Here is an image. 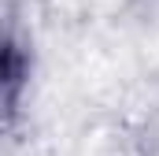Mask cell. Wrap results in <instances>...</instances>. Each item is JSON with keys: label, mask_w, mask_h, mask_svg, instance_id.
<instances>
[{"label": "cell", "mask_w": 159, "mask_h": 156, "mask_svg": "<svg viewBox=\"0 0 159 156\" xmlns=\"http://www.w3.org/2000/svg\"><path fill=\"white\" fill-rule=\"evenodd\" d=\"M30 78H34V45L15 15L0 11V138L15 134V126L22 123Z\"/></svg>", "instance_id": "obj_1"}]
</instances>
